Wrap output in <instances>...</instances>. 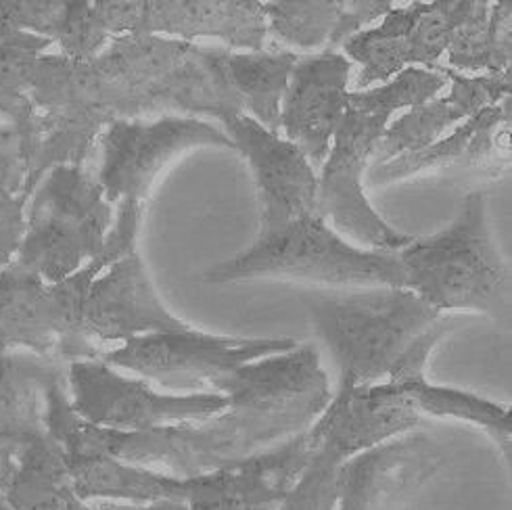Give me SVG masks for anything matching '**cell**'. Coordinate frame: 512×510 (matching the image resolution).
Wrapping results in <instances>:
<instances>
[{"instance_id": "8", "label": "cell", "mask_w": 512, "mask_h": 510, "mask_svg": "<svg viewBox=\"0 0 512 510\" xmlns=\"http://www.w3.org/2000/svg\"><path fill=\"white\" fill-rule=\"evenodd\" d=\"M28 97L38 109V147L23 184L32 197L44 174L57 166L82 168L103 128L118 120L113 92L95 61L40 55Z\"/></svg>"}, {"instance_id": "27", "label": "cell", "mask_w": 512, "mask_h": 510, "mask_svg": "<svg viewBox=\"0 0 512 510\" xmlns=\"http://www.w3.org/2000/svg\"><path fill=\"white\" fill-rule=\"evenodd\" d=\"M53 40L19 32L0 21V122H23L38 113L28 97L34 63Z\"/></svg>"}, {"instance_id": "34", "label": "cell", "mask_w": 512, "mask_h": 510, "mask_svg": "<svg viewBox=\"0 0 512 510\" xmlns=\"http://www.w3.org/2000/svg\"><path fill=\"white\" fill-rule=\"evenodd\" d=\"M329 510H335V508H329Z\"/></svg>"}, {"instance_id": "28", "label": "cell", "mask_w": 512, "mask_h": 510, "mask_svg": "<svg viewBox=\"0 0 512 510\" xmlns=\"http://www.w3.org/2000/svg\"><path fill=\"white\" fill-rule=\"evenodd\" d=\"M410 23V5L391 9L381 26L362 30L345 40V53L362 65L358 88L375 82H387L406 69V30Z\"/></svg>"}, {"instance_id": "15", "label": "cell", "mask_w": 512, "mask_h": 510, "mask_svg": "<svg viewBox=\"0 0 512 510\" xmlns=\"http://www.w3.org/2000/svg\"><path fill=\"white\" fill-rule=\"evenodd\" d=\"M352 63L341 53L324 51L297 59L281 103V130L310 161L320 166L347 107Z\"/></svg>"}, {"instance_id": "17", "label": "cell", "mask_w": 512, "mask_h": 510, "mask_svg": "<svg viewBox=\"0 0 512 510\" xmlns=\"http://www.w3.org/2000/svg\"><path fill=\"white\" fill-rule=\"evenodd\" d=\"M452 88L446 97H433L431 101L412 107L406 115L385 128L381 141L370 155L372 166L421 151L439 141V136L450 130L460 120H469L485 107H492L510 97V72L487 74L467 78L452 72L450 67L437 65Z\"/></svg>"}, {"instance_id": "23", "label": "cell", "mask_w": 512, "mask_h": 510, "mask_svg": "<svg viewBox=\"0 0 512 510\" xmlns=\"http://www.w3.org/2000/svg\"><path fill=\"white\" fill-rule=\"evenodd\" d=\"M291 51H260L226 55V69L232 88L253 120L276 134L281 130V103L297 63ZM249 115V118H251Z\"/></svg>"}, {"instance_id": "12", "label": "cell", "mask_w": 512, "mask_h": 510, "mask_svg": "<svg viewBox=\"0 0 512 510\" xmlns=\"http://www.w3.org/2000/svg\"><path fill=\"white\" fill-rule=\"evenodd\" d=\"M293 339H241L199 333H157L128 339L118 350L101 352L107 366L126 368L164 385L174 381L212 383L245 364L295 350Z\"/></svg>"}, {"instance_id": "14", "label": "cell", "mask_w": 512, "mask_h": 510, "mask_svg": "<svg viewBox=\"0 0 512 510\" xmlns=\"http://www.w3.org/2000/svg\"><path fill=\"white\" fill-rule=\"evenodd\" d=\"M222 124L258 182L262 197L260 235L274 233L299 218L316 214L318 178L304 153L266 130L247 113L230 115Z\"/></svg>"}, {"instance_id": "19", "label": "cell", "mask_w": 512, "mask_h": 510, "mask_svg": "<svg viewBox=\"0 0 512 510\" xmlns=\"http://www.w3.org/2000/svg\"><path fill=\"white\" fill-rule=\"evenodd\" d=\"M506 159H510V97L481 109L448 138L372 166L370 180L372 184H387L456 166L492 170L506 166Z\"/></svg>"}, {"instance_id": "30", "label": "cell", "mask_w": 512, "mask_h": 510, "mask_svg": "<svg viewBox=\"0 0 512 510\" xmlns=\"http://www.w3.org/2000/svg\"><path fill=\"white\" fill-rule=\"evenodd\" d=\"M111 36L103 30L92 3L76 0L65 3L55 40L61 46V57L69 61H92L99 57Z\"/></svg>"}, {"instance_id": "32", "label": "cell", "mask_w": 512, "mask_h": 510, "mask_svg": "<svg viewBox=\"0 0 512 510\" xmlns=\"http://www.w3.org/2000/svg\"><path fill=\"white\" fill-rule=\"evenodd\" d=\"M30 197L11 195L0 189V268L9 266L21 245L26 233V203Z\"/></svg>"}, {"instance_id": "24", "label": "cell", "mask_w": 512, "mask_h": 510, "mask_svg": "<svg viewBox=\"0 0 512 510\" xmlns=\"http://www.w3.org/2000/svg\"><path fill=\"white\" fill-rule=\"evenodd\" d=\"M508 0H475L471 15L460 23L448 46V63L462 72H510V17Z\"/></svg>"}, {"instance_id": "13", "label": "cell", "mask_w": 512, "mask_h": 510, "mask_svg": "<svg viewBox=\"0 0 512 510\" xmlns=\"http://www.w3.org/2000/svg\"><path fill=\"white\" fill-rule=\"evenodd\" d=\"M444 465L431 435L404 433L349 458L337 475L339 510H404Z\"/></svg>"}, {"instance_id": "21", "label": "cell", "mask_w": 512, "mask_h": 510, "mask_svg": "<svg viewBox=\"0 0 512 510\" xmlns=\"http://www.w3.org/2000/svg\"><path fill=\"white\" fill-rule=\"evenodd\" d=\"M0 502L11 510H105L74 490L61 446L42 431L0 469Z\"/></svg>"}, {"instance_id": "26", "label": "cell", "mask_w": 512, "mask_h": 510, "mask_svg": "<svg viewBox=\"0 0 512 510\" xmlns=\"http://www.w3.org/2000/svg\"><path fill=\"white\" fill-rule=\"evenodd\" d=\"M268 32L299 49L316 51L327 46V51L337 53L343 44L341 15L343 0H324V3H299V0H274L262 3Z\"/></svg>"}, {"instance_id": "11", "label": "cell", "mask_w": 512, "mask_h": 510, "mask_svg": "<svg viewBox=\"0 0 512 510\" xmlns=\"http://www.w3.org/2000/svg\"><path fill=\"white\" fill-rule=\"evenodd\" d=\"M101 145L103 166L97 182L107 203H143L157 176L186 151L197 147L235 149L216 126L178 115H164L153 124L115 120L101 136Z\"/></svg>"}, {"instance_id": "10", "label": "cell", "mask_w": 512, "mask_h": 510, "mask_svg": "<svg viewBox=\"0 0 512 510\" xmlns=\"http://www.w3.org/2000/svg\"><path fill=\"white\" fill-rule=\"evenodd\" d=\"M308 429L281 446L237 465L197 477H178L170 500L105 504L109 510H276L285 502L312 456Z\"/></svg>"}, {"instance_id": "16", "label": "cell", "mask_w": 512, "mask_h": 510, "mask_svg": "<svg viewBox=\"0 0 512 510\" xmlns=\"http://www.w3.org/2000/svg\"><path fill=\"white\" fill-rule=\"evenodd\" d=\"M189 329V324L161 304L138 253L111 264L109 272L92 283L82 308V335L86 339L128 341Z\"/></svg>"}, {"instance_id": "5", "label": "cell", "mask_w": 512, "mask_h": 510, "mask_svg": "<svg viewBox=\"0 0 512 510\" xmlns=\"http://www.w3.org/2000/svg\"><path fill=\"white\" fill-rule=\"evenodd\" d=\"M398 258L406 289L439 312L473 310L504 314L510 310V283L487 224L483 193L464 197L460 214L441 233L412 241Z\"/></svg>"}, {"instance_id": "33", "label": "cell", "mask_w": 512, "mask_h": 510, "mask_svg": "<svg viewBox=\"0 0 512 510\" xmlns=\"http://www.w3.org/2000/svg\"><path fill=\"white\" fill-rule=\"evenodd\" d=\"M0 510H11V508H9V506H5L3 502H0Z\"/></svg>"}, {"instance_id": "9", "label": "cell", "mask_w": 512, "mask_h": 510, "mask_svg": "<svg viewBox=\"0 0 512 510\" xmlns=\"http://www.w3.org/2000/svg\"><path fill=\"white\" fill-rule=\"evenodd\" d=\"M69 404L82 421L124 433H145L182 423H199L228 406L222 393L166 396L147 381L128 379L101 360L67 364Z\"/></svg>"}, {"instance_id": "25", "label": "cell", "mask_w": 512, "mask_h": 510, "mask_svg": "<svg viewBox=\"0 0 512 510\" xmlns=\"http://www.w3.org/2000/svg\"><path fill=\"white\" fill-rule=\"evenodd\" d=\"M412 400L418 414L444 416V419H456L481 427L490 435L504 462L510 469V437H512V414L504 404H496L475 396V393L433 385L425 377L398 383Z\"/></svg>"}, {"instance_id": "4", "label": "cell", "mask_w": 512, "mask_h": 510, "mask_svg": "<svg viewBox=\"0 0 512 510\" xmlns=\"http://www.w3.org/2000/svg\"><path fill=\"white\" fill-rule=\"evenodd\" d=\"M228 49L161 36H113L95 57L109 84L118 120L180 111L205 113L224 122L243 113L226 69Z\"/></svg>"}, {"instance_id": "3", "label": "cell", "mask_w": 512, "mask_h": 510, "mask_svg": "<svg viewBox=\"0 0 512 510\" xmlns=\"http://www.w3.org/2000/svg\"><path fill=\"white\" fill-rule=\"evenodd\" d=\"M446 82L439 69L408 67L383 86L349 92L343 120L318 180L316 216L324 222L331 220L345 235L377 251L398 253L414 241L375 212L364 195L362 176L391 115L431 101Z\"/></svg>"}, {"instance_id": "7", "label": "cell", "mask_w": 512, "mask_h": 510, "mask_svg": "<svg viewBox=\"0 0 512 510\" xmlns=\"http://www.w3.org/2000/svg\"><path fill=\"white\" fill-rule=\"evenodd\" d=\"M111 226V205L97 178L76 166L44 174L26 218L15 264L38 274L46 285L65 281L97 258Z\"/></svg>"}, {"instance_id": "6", "label": "cell", "mask_w": 512, "mask_h": 510, "mask_svg": "<svg viewBox=\"0 0 512 510\" xmlns=\"http://www.w3.org/2000/svg\"><path fill=\"white\" fill-rule=\"evenodd\" d=\"M268 276L304 278L341 287L406 289V272L398 253L366 251L349 245L316 214L260 235L245 251L209 268L205 281L235 283Z\"/></svg>"}, {"instance_id": "18", "label": "cell", "mask_w": 512, "mask_h": 510, "mask_svg": "<svg viewBox=\"0 0 512 510\" xmlns=\"http://www.w3.org/2000/svg\"><path fill=\"white\" fill-rule=\"evenodd\" d=\"M132 34H170L184 42L209 36L260 53L266 51L268 23L262 3L253 0H136Z\"/></svg>"}, {"instance_id": "22", "label": "cell", "mask_w": 512, "mask_h": 510, "mask_svg": "<svg viewBox=\"0 0 512 510\" xmlns=\"http://www.w3.org/2000/svg\"><path fill=\"white\" fill-rule=\"evenodd\" d=\"M11 347L61 362L49 285L15 262L0 268V352Z\"/></svg>"}, {"instance_id": "1", "label": "cell", "mask_w": 512, "mask_h": 510, "mask_svg": "<svg viewBox=\"0 0 512 510\" xmlns=\"http://www.w3.org/2000/svg\"><path fill=\"white\" fill-rule=\"evenodd\" d=\"M209 385L228 398L222 412L199 423L124 433L82 421L61 379L46 391L44 425L63 454H105L136 467H161L172 477H197L304 433L331 402L314 345L245 364Z\"/></svg>"}, {"instance_id": "31", "label": "cell", "mask_w": 512, "mask_h": 510, "mask_svg": "<svg viewBox=\"0 0 512 510\" xmlns=\"http://www.w3.org/2000/svg\"><path fill=\"white\" fill-rule=\"evenodd\" d=\"M63 11V0H0V21L49 40H55Z\"/></svg>"}, {"instance_id": "20", "label": "cell", "mask_w": 512, "mask_h": 510, "mask_svg": "<svg viewBox=\"0 0 512 510\" xmlns=\"http://www.w3.org/2000/svg\"><path fill=\"white\" fill-rule=\"evenodd\" d=\"M67 366L36 354L0 352V469L46 431V391Z\"/></svg>"}, {"instance_id": "2", "label": "cell", "mask_w": 512, "mask_h": 510, "mask_svg": "<svg viewBox=\"0 0 512 510\" xmlns=\"http://www.w3.org/2000/svg\"><path fill=\"white\" fill-rule=\"evenodd\" d=\"M318 335L329 345L345 385L404 383L425 366L452 318L404 287L304 295Z\"/></svg>"}, {"instance_id": "29", "label": "cell", "mask_w": 512, "mask_h": 510, "mask_svg": "<svg viewBox=\"0 0 512 510\" xmlns=\"http://www.w3.org/2000/svg\"><path fill=\"white\" fill-rule=\"evenodd\" d=\"M38 120L36 113L23 122H0V189L11 195L23 193L40 138Z\"/></svg>"}]
</instances>
